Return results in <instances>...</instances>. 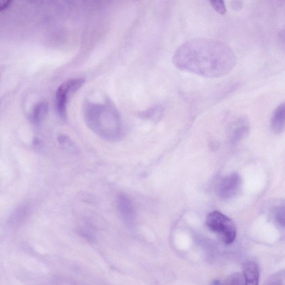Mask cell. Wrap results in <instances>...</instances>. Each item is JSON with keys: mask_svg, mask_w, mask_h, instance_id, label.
Here are the masks:
<instances>
[{"mask_svg": "<svg viewBox=\"0 0 285 285\" xmlns=\"http://www.w3.org/2000/svg\"><path fill=\"white\" fill-rule=\"evenodd\" d=\"M245 285H259L260 272L258 266L254 262L245 263L243 266Z\"/></svg>", "mask_w": 285, "mask_h": 285, "instance_id": "obj_7", "label": "cell"}, {"mask_svg": "<svg viewBox=\"0 0 285 285\" xmlns=\"http://www.w3.org/2000/svg\"><path fill=\"white\" fill-rule=\"evenodd\" d=\"M30 209L28 205H23L19 207L12 213L10 218V221L12 223H19L23 221L29 213Z\"/></svg>", "mask_w": 285, "mask_h": 285, "instance_id": "obj_9", "label": "cell"}, {"mask_svg": "<svg viewBox=\"0 0 285 285\" xmlns=\"http://www.w3.org/2000/svg\"><path fill=\"white\" fill-rule=\"evenodd\" d=\"M83 112L87 126L102 138L112 140L118 135L121 122L117 109L111 101L103 104L85 103Z\"/></svg>", "mask_w": 285, "mask_h": 285, "instance_id": "obj_2", "label": "cell"}, {"mask_svg": "<svg viewBox=\"0 0 285 285\" xmlns=\"http://www.w3.org/2000/svg\"><path fill=\"white\" fill-rule=\"evenodd\" d=\"M281 281L278 276L272 277L271 280L267 285H281Z\"/></svg>", "mask_w": 285, "mask_h": 285, "instance_id": "obj_13", "label": "cell"}, {"mask_svg": "<svg viewBox=\"0 0 285 285\" xmlns=\"http://www.w3.org/2000/svg\"><path fill=\"white\" fill-rule=\"evenodd\" d=\"M273 215L277 223L285 227V203L274 208Z\"/></svg>", "mask_w": 285, "mask_h": 285, "instance_id": "obj_10", "label": "cell"}, {"mask_svg": "<svg viewBox=\"0 0 285 285\" xmlns=\"http://www.w3.org/2000/svg\"><path fill=\"white\" fill-rule=\"evenodd\" d=\"M211 6L216 12L221 15L226 13L227 9L225 4L223 1H210Z\"/></svg>", "mask_w": 285, "mask_h": 285, "instance_id": "obj_12", "label": "cell"}, {"mask_svg": "<svg viewBox=\"0 0 285 285\" xmlns=\"http://www.w3.org/2000/svg\"><path fill=\"white\" fill-rule=\"evenodd\" d=\"M271 127L276 133H280L284 130L285 102L279 104L274 111L271 120Z\"/></svg>", "mask_w": 285, "mask_h": 285, "instance_id": "obj_6", "label": "cell"}, {"mask_svg": "<svg viewBox=\"0 0 285 285\" xmlns=\"http://www.w3.org/2000/svg\"><path fill=\"white\" fill-rule=\"evenodd\" d=\"M10 1H8L7 2L4 3L3 4H2L1 7H0V9H1V10H3L5 8H6L10 4Z\"/></svg>", "mask_w": 285, "mask_h": 285, "instance_id": "obj_15", "label": "cell"}, {"mask_svg": "<svg viewBox=\"0 0 285 285\" xmlns=\"http://www.w3.org/2000/svg\"><path fill=\"white\" fill-rule=\"evenodd\" d=\"M59 142L60 145L63 146L65 149L70 150L71 152L76 151V147L74 142L71 140L67 135H62L59 136Z\"/></svg>", "mask_w": 285, "mask_h": 285, "instance_id": "obj_11", "label": "cell"}, {"mask_svg": "<svg viewBox=\"0 0 285 285\" xmlns=\"http://www.w3.org/2000/svg\"><path fill=\"white\" fill-rule=\"evenodd\" d=\"M173 63L180 70L216 78L231 72L236 64V56L225 43L197 38L186 41L177 49Z\"/></svg>", "mask_w": 285, "mask_h": 285, "instance_id": "obj_1", "label": "cell"}, {"mask_svg": "<svg viewBox=\"0 0 285 285\" xmlns=\"http://www.w3.org/2000/svg\"><path fill=\"white\" fill-rule=\"evenodd\" d=\"M243 3L241 2H232V8L235 10H238L242 8Z\"/></svg>", "mask_w": 285, "mask_h": 285, "instance_id": "obj_14", "label": "cell"}, {"mask_svg": "<svg viewBox=\"0 0 285 285\" xmlns=\"http://www.w3.org/2000/svg\"><path fill=\"white\" fill-rule=\"evenodd\" d=\"M241 185V179L237 173H233L224 178L218 187V194L224 199L232 198L236 195Z\"/></svg>", "mask_w": 285, "mask_h": 285, "instance_id": "obj_5", "label": "cell"}, {"mask_svg": "<svg viewBox=\"0 0 285 285\" xmlns=\"http://www.w3.org/2000/svg\"><path fill=\"white\" fill-rule=\"evenodd\" d=\"M208 228L218 234L224 244H231L236 237L237 229L231 219L219 211L208 214L206 218Z\"/></svg>", "mask_w": 285, "mask_h": 285, "instance_id": "obj_3", "label": "cell"}, {"mask_svg": "<svg viewBox=\"0 0 285 285\" xmlns=\"http://www.w3.org/2000/svg\"><path fill=\"white\" fill-rule=\"evenodd\" d=\"M48 104L46 102H40L36 104L32 109L31 115L32 121L36 124L41 123L46 116Z\"/></svg>", "mask_w": 285, "mask_h": 285, "instance_id": "obj_8", "label": "cell"}, {"mask_svg": "<svg viewBox=\"0 0 285 285\" xmlns=\"http://www.w3.org/2000/svg\"><path fill=\"white\" fill-rule=\"evenodd\" d=\"M84 78H76L69 79L64 82L58 87L56 93V106L60 117H67V108L69 98L83 85Z\"/></svg>", "mask_w": 285, "mask_h": 285, "instance_id": "obj_4", "label": "cell"}]
</instances>
